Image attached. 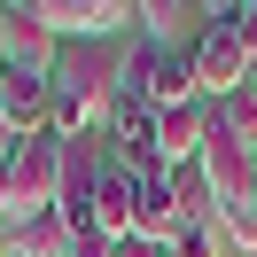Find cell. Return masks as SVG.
Listing matches in <instances>:
<instances>
[{
  "instance_id": "6da1fadb",
  "label": "cell",
  "mask_w": 257,
  "mask_h": 257,
  "mask_svg": "<svg viewBox=\"0 0 257 257\" xmlns=\"http://www.w3.org/2000/svg\"><path fill=\"white\" fill-rule=\"evenodd\" d=\"M117 63L101 55H70V63L47 70V133L55 141H101L117 117Z\"/></svg>"
},
{
  "instance_id": "7a4b0ae2",
  "label": "cell",
  "mask_w": 257,
  "mask_h": 257,
  "mask_svg": "<svg viewBox=\"0 0 257 257\" xmlns=\"http://www.w3.org/2000/svg\"><path fill=\"white\" fill-rule=\"evenodd\" d=\"M187 70H195V94H203L210 109H218V101H234L241 86L257 78V63H249V55H241V39L226 32L218 16H210L203 32H195V47H187Z\"/></svg>"
},
{
  "instance_id": "3957f363",
  "label": "cell",
  "mask_w": 257,
  "mask_h": 257,
  "mask_svg": "<svg viewBox=\"0 0 257 257\" xmlns=\"http://www.w3.org/2000/svg\"><path fill=\"white\" fill-rule=\"evenodd\" d=\"M8 195H16V210H24V218L63 203V141H55V133L16 141V156H8Z\"/></svg>"
},
{
  "instance_id": "277c9868",
  "label": "cell",
  "mask_w": 257,
  "mask_h": 257,
  "mask_svg": "<svg viewBox=\"0 0 257 257\" xmlns=\"http://www.w3.org/2000/svg\"><path fill=\"white\" fill-rule=\"evenodd\" d=\"M195 172L210 179V203L218 210L249 203V187H257V156L234 141V133H218V117H210V141H203V156H195Z\"/></svg>"
},
{
  "instance_id": "5b68a950",
  "label": "cell",
  "mask_w": 257,
  "mask_h": 257,
  "mask_svg": "<svg viewBox=\"0 0 257 257\" xmlns=\"http://www.w3.org/2000/svg\"><path fill=\"white\" fill-rule=\"evenodd\" d=\"M0 16H8V70H32V78H47V70L63 63V39L47 32L39 0H0Z\"/></svg>"
},
{
  "instance_id": "8992f818",
  "label": "cell",
  "mask_w": 257,
  "mask_h": 257,
  "mask_svg": "<svg viewBox=\"0 0 257 257\" xmlns=\"http://www.w3.org/2000/svg\"><path fill=\"white\" fill-rule=\"evenodd\" d=\"M133 234L156 241V249H172V241L187 234V218H179V203H172V172H133Z\"/></svg>"
},
{
  "instance_id": "52a82bcc",
  "label": "cell",
  "mask_w": 257,
  "mask_h": 257,
  "mask_svg": "<svg viewBox=\"0 0 257 257\" xmlns=\"http://www.w3.org/2000/svg\"><path fill=\"white\" fill-rule=\"evenodd\" d=\"M210 141V101H187V109H156V172H179L195 164Z\"/></svg>"
},
{
  "instance_id": "ba28073f",
  "label": "cell",
  "mask_w": 257,
  "mask_h": 257,
  "mask_svg": "<svg viewBox=\"0 0 257 257\" xmlns=\"http://www.w3.org/2000/svg\"><path fill=\"white\" fill-rule=\"evenodd\" d=\"M0 125L16 133V141L47 133V78H32V70H8V63H0Z\"/></svg>"
},
{
  "instance_id": "9c48e42d",
  "label": "cell",
  "mask_w": 257,
  "mask_h": 257,
  "mask_svg": "<svg viewBox=\"0 0 257 257\" xmlns=\"http://www.w3.org/2000/svg\"><path fill=\"white\" fill-rule=\"evenodd\" d=\"M86 226H94L101 241H125V234H133V172H125L117 156H101V187H94Z\"/></svg>"
},
{
  "instance_id": "30bf717a",
  "label": "cell",
  "mask_w": 257,
  "mask_h": 257,
  "mask_svg": "<svg viewBox=\"0 0 257 257\" xmlns=\"http://www.w3.org/2000/svg\"><path fill=\"white\" fill-rule=\"evenodd\" d=\"M70 241H78V226H70L63 210H32V218L8 226V249L16 257H70Z\"/></svg>"
},
{
  "instance_id": "8fae6325",
  "label": "cell",
  "mask_w": 257,
  "mask_h": 257,
  "mask_svg": "<svg viewBox=\"0 0 257 257\" xmlns=\"http://www.w3.org/2000/svg\"><path fill=\"white\" fill-rule=\"evenodd\" d=\"M141 101H148V109H187V101H203V94H195V70H187V55H179V47L156 55V70H148Z\"/></svg>"
},
{
  "instance_id": "7c38bea8",
  "label": "cell",
  "mask_w": 257,
  "mask_h": 257,
  "mask_svg": "<svg viewBox=\"0 0 257 257\" xmlns=\"http://www.w3.org/2000/svg\"><path fill=\"white\" fill-rule=\"evenodd\" d=\"M210 117H218V133H234V141H241V148H249V156H257V78L241 86L234 101H218V109H210Z\"/></svg>"
},
{
  "instance_id": "4fadbf2b",
  "label": "cell",
  "mask_w": 257,
  "mask_h": 257,
  "mask_svg": "<svg viewBox=\"0 0 257 257\" xmlns=\"http://www.w3.org/2000/svg\"><path fill=\"white\" fill-rule=\"evenodd\" d=\"M210 16H218L226 32L241 39V55H249V63H257V0H234V8H210Z\"/></svg>"
},
{
  "instance_id": "5bb4252c",
  "label": "cell",
  "mask_w": 257,
  "mask_h": 257,
  "mask_svg": "<svg viewBox=\"0 0 257 257\" xmlns=\"http://www.w3.org/2000/svg\"><path fill=\"white\" fill-rule=\"evenodd\" d=\"M218 249H226V234H218V226H187V234L172 241V257H218Z\"/></svg>"
},
{
  "instance_id": "9a60e30c",
  "label": "cell",
  "mask_w": 257,
  "mask_h": 257,
  "mask_svg": "<svg viewBox=\"0 0 257 257\" xmlns=\"http://www.w3.org/2000/svg\"><path fill=\"white\" fill-rule=\"evenodd\" d=\"M70 257H117V241H101L94 226H78V241H70Z\"/></svg>"
},
{
  "instance_id": "2e32d148",
  "label": "cell",
  "mask_w": 257,
  "mask_h": 257,
  "mask_svg": "<svg viewBox=\"0 0 257 257\" xmlns=\"http://www.w3.org/2000/svg\"><path fill=\"white\" fill-rule=\"evenodd\" d=\"M0 63H8V16H0Z\"/></svg>"
},
{
  "instance_id": "e0dca14e",
  "label": "cell",
  "mask_w": 257,
  "mask_h": 257,
  "mask_svg": "<svg viewBox=\"0 0 257 257\" xmlns=\"http://www.w3.org/2000/svg\"><path fill=\"white\" fill-rule=\"evenodd\" d=\"M0 257H16V249H8V226H0Z\"/></svg>"
}]
</instances>
